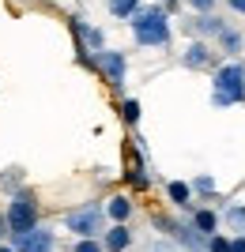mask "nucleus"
I'll use <instances>...</instances> for the list:
<instances>
[{
  "mask_svg": "<svg viewBox=\"0 0 245 252\" xmlns=\"http://www.w3.org/2000/svg\"><path fill=\"white\" fill-rule=\"evenodd\" d=\"M128 27H132L136 45H143V49H166V45L174 42V27H170V15H166L162 4L140 8L136 15L128 19Z\"/></svg>",
  "mask_w": 245,
  "mask_h": 252,
  "instance_id": "nucleus-1",
  "label": "nucleus"
},
{
  "mask_svg": "<svg viewBox=\"0 0 245 252\" xmlns=\"http://www.w3.org/2000/svg\"><path fill=\"white\" fill-rule=\"evenodd\" d=\"M242 102H245V64L242 61L219 64L211 75V105L226 109V105H242Z\"/></svg>",
  "mask_w": 245,
  "mask_h": 252,
  "instance_id": "nucleus-2",
  "label": "nucleus"
},
{
  "mask_svg": "<svg viewBox=\"0 0 245 252\" xmlns=\"http://www.w3.org/2000/svg\"><path fill=\"white\" fill-rule=\"evenodd\" d=\"M61 222L68 233H75V241H91V237L106 233V211H102V203H79V207L64 211Z\"/></svg>",
  "mask_w": 245,
  "mask_h": 252,
  "instance_id": "nucleus-3",
  "label": "nucleus"
},
{
  "mask_svg": "<svg viewBox=\"0 0 245 252\" xmlns=\"http://www.w3.org/2000/svg\"><path fill=\"white\" fill-rule=\"evenodd\" d=\"M4 219H8V241H11V237L31 233L34 226H38V196H34L31 189H19V192L8 200Z\"/></svg>",
  "mask_w": 245,
  "mask_h": 252,
  "instance_id": "nucleus-4",
  "label": "nucleus"
},
{
  "mask_svg": "<svg viewBox=\"0 0 245 252\" xmlns=\"http://www.w3.org/2000/svg\"><path fill=\"white\" fill-rule=\"evenodd\" d=\"M11 249L15 252H57V233L49 230V226H34L31 233H23V237H11Z\"/></svg>",
  "mask_w": 245,
  "mask_h": 252,
  "instance_id": "nucleus-5",
  "label": "nucleus"
},
{
  "mask_svg": "<svg viewBox=\"0 0 245 252\" xmlns=\"http://www.w3.org/2000/svg\"><path fill=\"white\" fill-rule=\"evenodd\" d=\"M95 68L106 75V83L113 87V91H121V87H125V68H128V61H125V53H121V49H102V53L95 57Z\"/></svg>",
  "mask_w": 245,
  "mask_h": 252,
  "instance_id": "nucleus-6",
  "label": "nucleus"
},
{
  "mask_svg": "<svg viewBox=\"0 0 245 252\" xmlns=\"http://www.w3.org/2000/svg\"><path fill=\"white\" fill-rule=\"evenodd\" d=\"M181 64L189 68V72H208V68H215V53L208 42H200V38H192L189 49L181 53Z\"/></svg>",
  "mask_w": 245,
  "mask_h": 252,
  "instance_id": "nucleus-7",
  "label": "nucleus"
},
{
  "mask_svg": "<svg viewBox=\"0 0 245 252\" xmlns=\"http://www.w3.org/2000/svg\"><path fill=\"white\" fill-rule=\"evenodd\" d=\"M170 241L177 245V249H185V252H208V237H204L192 222H174Z\"/></svg>",
  "mask_w": 245,
  "mask_h": 252,
  "instance_id": "nucleus-8",
  "label": "nucleus"
},
{
  "mask_svg": "<svg viewBox=\"0 0 245 252\" xmlns=\"http://www.w3.org/2000/svg\"><path fill=\"white\" fill-rule=\"evenodd\" d=\"M72 27H75V34L83 38V49L87 53H95V57H98V53L106 49V34L98 31V27H91L87 19H72Z\"/></svg>",
  "mask_w": 245,
  "mask_h": 252,
  "instance_id": "nucleus-9",
  "label": "nucleus"
},
{
  "mask_svg": "<svg viewBox=\"0 0 245 252\" xmlns=\"http://www.w3.org/2000/svg\"><path fill=\"white\" fill-rule=\"evenodd\" d=\"M102 211H106V219L113 222V226H125V222L132 219V200H128L125 192H117V196H109V200L102 203Z\"/></svg>",
  "mask_w": 245,
  "mask_h": 252,
  "instance_id": "nucleus-10",
  "label": "nucleus"
},
{
  "mask_svg": "<svg viewBox=\"0 0 245 252\" xmlns=\"http://www.w3.org/2000/svg\"><path fill=\"white\" fill-rule=\"evenodd\" d=\"M223 27H226V23L219 19V15H192V19H189V31L196 34L200 42H204V38H219Z\"/></svg>",
  "mask_w": 245,
  "mask_h": 252,
  "instance_id": "nucleus-11",
  "label": "nucleus"
},
{
  "mask_svg": "<svg viewBox=\"0 0 245 252\" xmlns=\"http://www.w3.org/2000/svg\"><path fill=\"white\" fill-rule=\"evenodd\" d=\"M102 249H106V252L132 249V230H128V226H109V230L102 233Z\"/></svg>",
  "mask_w": 245,
  "mask_h": 252,
  "instance_id": "nucleus-12",
  "label": "nucleus"
},
{
  "mask_svg": "<svg viewBox=\"0 0 245 252\" xmlns=\"http://www.w3.org/2000/svg\"><path fill=\"white\" fill-rule=\"evenodd\" d=\"M166 196L181 211H196V203H192V185H185V181H166Z\"/></svg>",
  "mask_w": 245,
  "mask_h": 252,
  "instance_id": "nucleus-13",
  "label": "nucleus"
},
{
  "mask_svg": "<svg viewBox=\"0 0 245 252\" xmlns=\"http://www.w3.org/2000/svg\"><path fill=\"white\" fill-rule=\"evenodd\" d=\"M219 49L230 53V57L245 53V34L238 31V27H223V31H219Z\"/></svg>",
  "mask_w": 245,
  "mask_h": 252,
  "instance_id": "nucleus-14",
  "label": "nucleus"
},
{
  "mask_svg": "<svg viewBox=\"0 0 245 252\" xmlns=\"http://www.w3.org/2000/svg\"><path fill=\"white\" fill-rule=\"evenodd\" d=\"M192 226H196V230L204 233V237H211V233H219V215H215V211H208V207H196L192 211Z\"/></svg>",
  "mask_w": 245,
  "mask_h": 252,
  "instance_id": "nucleus-15",
  "label": "nucleus"
},
{
  "mask_svg": "<svg viewBox=\"0 0 245 252\" xmlns=\"http://www.w3.org/2000/svg\"><path fill=\"white\" fill-rule=\"evenodd\" d=\"M106 8H109L113 19H132L140 11V0H106Z\"/></svg>",
  "mask_w": 245,
  "mask_h": 252,
  "instance_id": "nucleus-16",
  "label": "nucleus"
},
{
  "mask_svg": "<svg viewBox=\"0 0 245 252\" xmlns=\"http://www.w3.org/2000/svg\"><path fill=\"white\" fill-rule=\"evenodd\" d=\"M223 219H226V226H234L238 233H245V207L242 203H230V207L223 211Z\"/></svg>",
  "mask_w": 245,
  "mask_h": 252,
  "instance_id": "nucleus-17",
  "label": "nucleus"
},
{
  "mask_svg": "<svg viewBox=\"0 0 245 252\" xmlns=\"http://www.w3.org/2000/svg\"><path fill=\"white\" fill-rule=\"evenodd\" d=\"M0 189L15 196V192L23 189V169H4V177H0Z\"/></svg>",
  "mask_w": 245,
  "mask_h": 252,
  "instance_id": "nucleus-18",
  "label": "nucleus"
},
{
  "mask_svg": "<svg viewBox=\"0 0 245 252\" xmlns=\"http://www.w3.org/2000/svg\"><path fill=\"white\" fill-rule=\"evenodd\" d=\"M215 4H219V0H185V8H189L192 15H215Z\"/></svg>",
  "mask_w": 245,
  "mask_h": 252,
  "instance_id": "nucleus-19",
  "label": "nucleus"
},
{
  "mask_svg": "<svg viewBox=\"0 0 245 252\" xmlns=\"http://www.w3.org/2000/svg\"><path fill=\"white\" fill-rule=\"evenodd\" d=\"M121 117H125V125H136V121H140V102H136V98H125Z\"/></svg>",
  "mask_w": 245,
  "mask_h": 252,
  "instance_id": "nucleus-20",
  "label": "nucleus"
},
{
  "mask_svg": "<svg viewBox=\"0 0 245 252\" xmlns=\"http://www.w3.org/2000/svg\"><path fill=\"white\" fill-rule=\"evenodd\" d=\"M192 192H200V196H211V192H215V177H211V173H200V177L192 181Z\"/></svg>",
  "mask_w": 245,
  "mask_h": 252,
  "instance_id": "nucleus-21",
  "label": "nucleus"
},
{
  "mask_svg": "<svg viewBox=\"0 0 245 252\" xmlns=\"http://www.w3.org/2000/svg\"><path fill=\"white\" fill-rule=\"evenodd\" d=\"M208 252H230V237L226 233H211L208 237Z\"/></svg>",
  "mask_w": 245,
  "mask_h": 252,
  "instance_id": "nucleus-22",
  "label": "nucleus"
},
{
  "mask_svg": "<svg viewBox=\"0 0 245 252\" xmlns=\"http://www.w3.org/2000/svg\"><path fill=\"white\" fill-rule=\"evenodd\" d=\"M72 252H106V249H102V237H91V241H75Z\"/></svg>",
  "mask_w": 245,
  "mask_h": 252,
  "instance_id": "nucleus-23",
  "label": "nucleus"
},
{
  "mask_svg": "<svg viewBox=\"0 0 245 252\" xmlns=\"http://www.w3.org/2000/svg\"><path fill=\"white\" fill-rule=\"evenodd\" d=\"M128 181H132L136 189H147V185H151L147 173H143V166H132V169H128Z\"/></svg>",
  "mask_w": 245,
  "mask_h": 252,
  "instance_id": "nucleus-24",
  "label": "nucleus"
},
{
  "mask_svg": "<svg viewBox=\"0 0 245 252\" xmlns=\"http://www.w3.org/2000/svg\"><path fill=\"white\" fill-rule=\"evenodd\" d=\"M151 252H181V249H177L174 241H155V245H151Z\"/></svg>",
  "mask_w": 245,
  "mask_h": 252,
  "instance_id": "nucleus-25",
  "label": "nucleus"
},
{
  "mask_svg": "<svg viewBox=\"0 0 245 252\" xmlns=\"http://www.w3.org/2000/svg\"><path fill=\"white\" fill-rule=\"evenodd\" d=\"M230 252H245V233H234V237H230Z\"/></svg>",
  "mask_w": 245,
  "mask_h": 252,
  "instance_id": "nucleus-26",
  "label": "nucleus"
},
{
  "mask_svg": "<svg viewBox=\"0 0 245 252\" xmlns=\"http://www.w3.org/2000/svg\"><path fill=\"white\" fill-rule=\"evenodd\" d=\"M8 241V219H4V211H0V245Z\"/></svg>",
  "mask_w": 245,
  "mask_h": 252,
  "instance_id": "nucleus-27",
  "label": "nucleus"
},
{
  "mask_svg": "<svg viewBox=\"0 0 245 252\" xmlns=\"http://www.w3.org/2000/svg\"><path fill=\"white\" fill-rule=\"evenodd\" d=\"M226 8H230V11H242V15H245V0H226Z\"/></svg>",
  "mask_w": 245,
  "mask_h": 252,
  "instance_id": "nucleus-28",
  "label": "nucleus"
},
{
  "mask_svg": "<svg viewBox=\"0 0 245 252\" xmlns=\"http://www.w3.org/2000/svg\"><path fill=\"white\" fill-rule=\"evenodd\" d=\"M159 4H162V8H166V4H170V8H174V4H177V0H159Z\"/></svg>",
  "mask_w": 245,
  "mask_h": 252,
  "instance_id": "nucleus-29",
  "label": "nucleus"
},
{
  "mask_svg": "<svg viewBox=\"0 0 245 252\" xmlns=\"http://www.w3.org/2000/svg\"><path fill=\"white\" fill-rule=\"evenodd\" d=\"M0 252H15V249H11V245H0Z\"/></svg>",
  "mask_w": 245,
  "mask_h": 252,
  "instance_id": "nucleus-30",
  "label": "nucleus"
}]
</instances>
